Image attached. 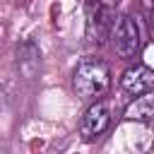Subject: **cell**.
Segmentation results:
<instances>
[{
	"instance_id": "obj_8",
	"label": "cell",
	"mask_w": 154,
	"mask_h": 154,
	"mask_svg": "<svg viewBox=\"0 0 154 154\" xmlns=\"http://www.w3.org/2000/svg\"><path fill=\"white\" fill-rule=\"evenodd\" d=\"M2 103H5V89L0 87V108H2Z\"/></svg>"
},
{
	"instance_id": "obj_3",
	"label": "cell",
	"mask_w": 154,
	"mask_h": 154,
	"mask_svg": "<svg viewBox=\"0 0 154 154\" xmlns=\"http://www.w3.org/2000/svg\"><path fill=\"white\" fill-rule=\"evenodd\" d=\"M111 123H113L111 106H108L103 99H101V101H94V103L84 111V116H82V120H79V137H82L84 142H96L101 135L108 132Z\"/></svg>"
},
{
	"instance_id": "obj_7",
	"label": "cell",
	"mask_w": 154,
	"mask_h": 154,
	"mask_svg": "<svg viewBox=\"0 0 154 154\" xmlns=\"http://www.w3.org/2000/svg\"><path fill=\"white\" fill-rule=\"evenodd\" d=\"M99 2V7H106V10H111V7H116L120 0H96Z\"/></svg>"
},
{
	"instance_id": "obj_5",
	"label": "cell",
	"mask_w": 154,
	"mask_h": 154,
	"mask_svg": "<svg viewBox=\"0 0 154 154\" xmlns=\"http://www.w3.org/2000/svg\"><path fill=\"white\" fill-rule=\"evenodd\" d=\"M41 67V51L34 41H24L17 46V70L26 77V79H34L36 72Z\"/></svg>"
},
{
	"instance_id": "obj_6",
	"label": "cell",
	"mask_w": 154,
	"mask_h": 154,
	"mask_svg": "<svg viewBox=\"0 0 154 154\" xmlns=\"http://www.w3.org/2000/svg\"><path fill=\"white\" fill-rule=\"evenodd\" d=\"M125 120H137V123H149L154 120V96L144 94L132 99V103H128V108L123 111Z\"/></svg>"
},
{
	"instance_id": "obj_1",
	"label": "cell",
	"mask_w": 154,
	"mask_h": 154,
	"mask_svg": "<svg viewBox=\"0 0 154 154\" xmlns=\"http://www.w3.org/2000/svg\"><path fill=\"white\" fill-rule=\"evenodd\" d=\"M111 87V67L103 58L87 55L72 70V91L82 101H101Z\"/></svg>"
},
{
	"instance_id": "obj_4",
	"label": "cell",
	"mask_w": 154,
	"mask_h": 154,
	"mask_svg": "<svg viewBox=\"0 0 154 154\" xmlns=\"http://www.w3.org/2000/svg\"><path fill=\"white\" fill-rule=\"evenodd\" d=\"M120 89L125 94H130L132 99L152 94L154 91V70L147 65H140V63L125 67L120 75Z\"/></svg>"
},
{
	"instance_id": "obj_9",
	"label": "cell",
	"mask_w": 154,
	"mask_h": 154,
	"mask_svg": "<svg viewBox=\"0 0 154 154\" xmlns=\"http://www.w3.org/2000/svg\"><path fill=\"white\" fill-rule=\"evenodd\" d=\"M152 29H154V7H152Z\"/></svg>"
},
{
	"instance_id": "obj_2",
	"label": "cell",
	"mask_w": 154,
	"mask_h": 154,
	"mask_svg": "<svg viewBox=\"0 0 154 154\" xmlns=\"http://www.w3.org/2000/svg\"><path fill=\"white\" fill-rule=\"evenodd\" d=\"M108 38H111V46L120 60H135L140 48H142L140 24L132 14H118L111 24Z\"/></svg>"
}]
</instances>
